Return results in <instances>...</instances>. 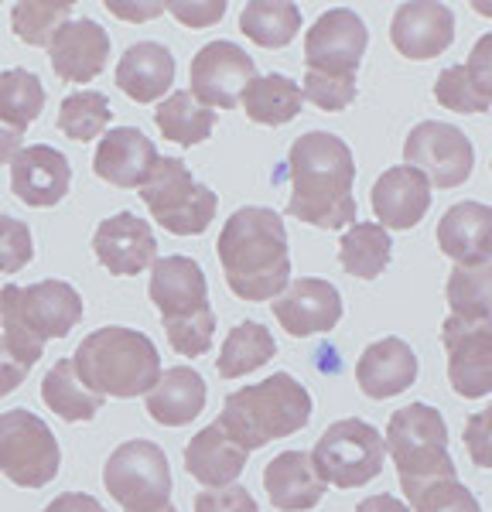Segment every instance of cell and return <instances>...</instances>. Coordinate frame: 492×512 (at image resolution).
<instances>
[{
  "mask_svg": "<svg viewBox=\"0 0 492 512\" xmlns=\"http://www.w3.org/2000/svg\"><path fill=\"white\" fill-rule=\"evenodd\" d=\"M284 175L291 181L287 216L318 229H349L356 219V161L342 137L308 130L287 151Z\"/></svg>",
  "mask_w": 492,
  "mask_h": 512,
  "instance_id": "6da1fadb",
  "label": "cell"
},
{
  "mask_svg": "<svg viewBox=\"0 0 492 512\" xmlns=\"http://www.w3.org/2000/svg\"><path fill=\"white\" fill-rule=\"evenodd\" d=\"M226 284L240 301H274L291 284V253L281 216L264 205H246L226 219L216 243Z\"/></svg>",
  "mask_w": 492,
  "mask_h": 512,
  "instance_id": "7a4b0ae2",
  "label": "cell"
},
{
  "mask_svg": "<svg viewBox=\"0 0 492 512\" xmlns=\"http://www.w3.org/2000/svg\"><path fill=\"white\" fill-rule=\"evenodd\" d=\"M72 369L82 379V386L103 400L106 396H117V400L147 396L164 373L151 338L120 325L100 328L82 338L72 355Z\"/></svg>",
  "mask_w": 492,
  "mask_h": 512,
  "instance_id": "3957f363",
  "label": "cell"
},
{
  "mask_svg": "<svg viewBox=\"0 0 492 512\" xmlns=\"http://www.w3.org/2000/svg\"><path fill=\"white\" fill-rule=\"evenodd\" d=\"M311 420V396L305 386L287 373L267 376L257 386H243V390L226 396V407L216 424L233 437L240 448L260 451L270 441L298 434Z\"/></svg>",
  "mask_w": 492,
  "mask_h": 512,
  "instance_id": "277c9868",
  "label": "cell"
},
{
  "mask_svg": "<svg viewBox=\"0 0 492 512\" xmlns=\"http://www.w3.org/2000/svg\"><path fill=\"white\" fill-rule=\"evenodd\" d=\"M147 294L158 304L161 325L171 349L185 359L205 355L216 338V315L209 304V284L192 256H164L154 260Z\"/></svg>",
  "mask_w": 492,
  "mask_h": 512,
  "instance_id": "5b68a950",
  "label": "cell"
},
{
  "mask_svg": "<svg viewBox=\"0 0 492 512\" xmlns=\"http://www.w3.org/2000/svg\"><path fill=\"white\" fill-rule=\"evenodd\" d=\"M387 454L397 465L400 489L414 506L424 492L441 482H455V461L448 454V424L428 403H410L387 424Z\"/></svg>",
  "mask_w": 492,
  "mask_h": 512,
  "instance_id": "8992f818",
  "label": "cell"
},
{
  "mask_svg": "<svg viewBox=\"0 0 492 512\" xmlns=\"http://www.w3.org/2000/svg\"><path fill=\"white\" fill-rule=\"evenodd\" d=\"M82 321V297L65 280L7 284L0 291V325L4 335L24 352L41 359L48 338H65Z\"/></svg>",
  "mask_w": 492,
  "mask_h": 512,
  "instance_id": "52a82bcc",
  "label": "cell"
},
{
  "mask_svg": "<svg viewBox=\"0 0 492 512\" xmlns=\"http://www.w3.org/2000/svg\"><path fill=\"white\" fill-rule=\"evenodd\" d=\"M141 198L158 226L175 236H202L216 219V195L192 178L182 158H158L141 185Z\"/></svg>",
  "mask_w": 492,
  "mask_h": 512,
  "instance_id": "ba28073f",
  "label": "cell"
},
{
  "mask_svg": "<svg viewBox=\"0 0 492 512\" xmlns=\"http://www.w3.org/2000/svg\"><path fill=\"white\" fill-rule=\"evenodd\" d=\"M383 434L373 424L359 417L335 420L328 431L318 437L315 451H311V465L318 478L335 489H359V485L373 482L383 472Z\"/></svg>",
  "mask_w": 492,
  "mask_h": 512,
  "instance_id": "9c48e42d",
  "label": "cell"
},
{
  "mask_svg": "<svg viewBox=\"0 0 492 512\" xmlns=\"http://www.w3.org/2000/svg\"><path fill=\"white\" fill-rule=\"evenodd\" d=\"M62 465V451L48 424L31 410L0 414V475L21 489H45Z\"/></svg>",
  "mask_w": 492,
  "mask_h": 512,
  "instance_id": "30bf717a",
  "label": "cell"
},
{
  "mask_svg": "<svg viewBox=\"0 0 492 512\" xmlns=\"http://www.w3.org/2000/svg\"><path fill=\"white\" fill-rule=\"evenodd\" d=\"M103 485L127 512H158L171 499V468L154 441H127L106 458Z\"/></svg>",
  "mask_w": 492,
  "mask_h": 512,
  "instance_id": "8fae6325",
  "label": "cell"
},
{
  "mask_svg": "<svg viewBox=\"0 0 492 512\" xmlns=\"http://www.w3.org/2000/svg\"><path fill=\"white\" fill-rule=\"evenodd\" d=\"M404 164L421 171L431 188H458L472 178L475 147L451 123L424 120L404 140Z\"/></svg>",
  "mask_w": 492,
  "mask_h": 512,
  "instance_id": "7c38bea8",
  "label": "cell"
},
{
  "mask_svg": "<svg viewBox=\"0 0 492 512\" xmlns=\"http://www.w3.org/2000/svg\"><path fill=\"white\" fill-rule=\"evenodd\" d=\"M369 31L366 21L349 7H332V11L318 14V21L305 35V65L308 72H322V76H356L359 62L366 55Z\"/></svg>",
  "mask_w": 492,
  "mask_h": 512,
  "instance_id": "4fadbf2b",
  "label": "cell"
},
{
  "mask_svg": "<svg viewBox=\"0 0 492 512\" xmlns=\"http://www.w3.org/2000/svg\"><path fill=\"white\" fill-rule=\"evenodd\" d=\"M257 79V65L236 41H209L199 48L188 69V93L209 110H233L240 106L246 86Z\"/></svg>",
  "mask_w": 492,
  "mask_h": 512,
  "instance_id": "5bb4252c",
  "label": "cell"
},
{
  "mask_svg": "<svg viewBox=\"0 0 492 512\" xmlns=\"http://www.w3.org/2000/svg\"><path fill=\"white\" fill-rule=\"evenodd\" d=\"M441 345L448 352V379L451 390L465 400H482L492 393V318L489 321H462L445 318L441 325Z\"/></svg>",
  "mask_w": 492,
  "mask_h": 512,
  "instance_id": "9a60e30c",
  "label": "cell"
},
{
  "mask_svg": "<svg viewBox=\"0 0 492 512\" xmlns=\"http://www.w3.org/2000/svg\"><path fill=\"white\" fill-rule=\"evenodd\" d=\"M274 318L281 321V328L294 338H311L332 332L342 321V294L335 284L318 277H301L291 280L281 294L274 297Z\"/></svg>",
  "mask_w": 492,
  "mask_h": 512,
  "instance_id": "2e32d148",
  "label": "cell"
},
{
  "mask_svg": "<svg viewBox=\"0 0 492 512\" xmlns=\"http://www.w3.org/2000/svg\"><path fill=\"white\" fill-rule=\"evenodd\" d=\"M390 41L410 62L438 59L455 41V14H451V7L438 4V0L400 4L390 21Z\"/></svg>",
  "mask_w": 492,
  "mask_h": 512,
  "instance_id": "e0dca14e",
  "label": "cell"
},
{
  "mask_svg": "<svg viewBox=\"0 0 492 512\" xmlns=\"http://www.w3.org/2000/svg\"><path fill=\"white\" fill-rule=\"evenodd\" d=\"M93 253L113 277H134L154 267L158 239H154L151 226L137 219L134 212H117V216L100 222L93 236Z\"/></svg>",
  "mask_w": 492,
  "mask_h": 512,
  "instance_id": "ac0fdd59",
  "label": "cell"
},
{
  "mask_svg": "<svg viewBox=\"0 0 492 512\" xmlns=\"http://www.w3.org/2000/svg\"><path fill=\"white\" fill-rule=\"evenodd\" d=\"M48 59L62 82H93L110 62V35L93 18L65 21L48 45Z\"/></svg>",
  "mask_w": 492,
  "mask_h": 512,
  "instance_id": "d6986e66",
  "label": "cell"
},
{
  "mask_svg": "<svg viewBox=\"0 0 492 512\" xmlns=\"http://www.w3.org/2000/svg\"><path fill=\"white\" fill-rule=\"evenodd\" d=\"M72 168L62 151L48 144L21 147L18 158L11 161V188L24 205L35 209H52L69 192Z\"/></svg>",
  "mask_w": 492,
  "mask_h": 512,
  "instance_id": "ffe728a7",
  "label": "cell"
},
{
  "mask_svg": "<svg viewBox=\"0 0 492 512\" xmlns=\"http://www.w3.org/2000/svg\"><path fill=\"white\" fill-rule=\"evenodd\" d=\"M373 216L383 229H414L431 209V185L410 164L387 168L373 185Z\"/></svg>",
  "mask_w": 492,
  "mask_h": 512,
  "instance_id": "44dd1931",
  "label": "cell"
},
{
  "mask_svg": "<svg viewBox=\"0 0 492 512\" xmlns=\"http://www.w3.org/2000/svg\"><path fill=\"white\" fill-rule=\"evenodd\" d=\"M417 379V355L397 335L373 342L356 362V383L369 400H390L400 396Z\"/></svg>",
  "mask_w": 492,
  "mask_h": 512,
  "instance_id": "7402d4cb",
  "label": "cell"
},
{
  "mask_svg": "<svg viewBox=\"0 0 492 512\" xmlns=\"http://www.w3.org/2000/svg\"><path fill=\"white\" fill-rule=\"evenodd\" d=\"M154 161H158L154 140H147L137 127H117L103 134L93 158V171L96 178L110 181L117 188H141L151 175Z\"/></svg>",
  "mask_w": 492,
  "mask_h": 512,
  "instance_id": "603a6c76",
  "label": "cell"
},
{
  "mask_svg": "<svg viewBox=\"0 0 492 512\" xmlns=\"http://www.w3.org/2000/svg\"><path fill=\"white\" fill-rule=\"evenodd\" d=\"M438 250L455 263L492 260V205L458 202L438 222Z\"/></svg>",
  "mask_w": 492,
  "mask_h": 512,
  "instance_id": "cb8c5ba5",
  "label": "cell"
},
{
  "mask_svg": "<svg viewBox=\"0 0 492 512\" xmlns=\"http://www.w3.org/2000/svg\"><path fill=\"white\" fill-rule=\"evenodd\" d=\"M264 489L274 509L308 512L322 502L328 485L318 478L308 451H284L264 468Z\"/></svg>",
  "mask_w": 492,
  "mask_h": 512,
  "instance_id": "d4e9b609",
  "label": "cell"
},
{
  "mask_svg": "<svg viewBox=\"0 0 492 512\" xmlns=\"http://www.w3.org/2000/svg\"><path fill=\"white\" fill-rule=\"evenodd\" d=\"M175 82V59L158 41H137L117 62V86L134 103H158Z\"/></svg>",
  "mask_w": 492,
  "mask_h": 512,
  "instance_id": "484cf974",
  "label": "cell"
},
{
  "mask_svg": "<svg viewBox=\"0 0 492 512\" xmlns=\"http://www.w3.org/2000/svg\"><path fill=\"white\" fill-rule=\"evenodd\" d=\"M246 454L240 444L229 437L219 424H209L188 441L185 448V468L195 482L209 485V489H226L246 468Z\"/></svg>",
  "mask_w": 492,
  "mask_h": 512,
  "instance_id": "4316f807",
  "label": "cell"
},
{
  "mask_svg": "<svg viewBox=\"0 0 492 512\" xmlns=\"http://www.w3.org/2000/svg\"><path fill=\"white\" fill-rule=\"evenodd\" d=\"M147 414L164 427H185L205 410V379L192 366L164 369L154 390L144 396Z\"/></svg>",
  "mask_w": 492,
  "mask_h": 512,
  "instance_id": "83f0119b",
  "label": "cell"
},
{
  "mask_svg": "<svg viewBox=\"0 0 492 512\" xmlns=\"http://www.w3.org/2000/svg\"><path fill=\"white\" fill-rule=\"evenodd\" d=\"M301 103H305V96H301L298 82L277 76V72L257 76L240 96L243 113L253 123H260V127H284V123H291L301 113Z\"/></svg>",
  "mask_w": 492,
  "mask_h": 512,
  "instance_id": "f1b7e54d",
  "label": "cell"
},
{
  "mask_svg": "<svg viewBox=\"0 0 492 512\" xmlns=\"http://www.w3.org/2000/svg\"><path fill=\"white\" fill-rule=\"evenodd\" d=\"M393 243L380 222H352L339 239L342 270L359 280H376L390 267Z\"/></svg>",
  "mask_w": 492,
  "mask_h": 512,
  "instance_id": "f546056e",
  "label": "cell"
},
{
  "mask_svg": "<svg viewBox=\"0 0 492 512\" xmlns=\"http://www.w3.org/2000/svg\"><path fill=\"white\" fill-rule=\"evenodd\" d=\"M41 400L52 414H59L69 424H79V420H93L103 407V396H96L93 390L82 386V379L72 369V359L55 362L52 369L41 379Z\"/></svg>",
  "mask_w": 492,
  "mask_h": 512,
  "instance_id": "4dcf8cb0",
  "label": "cell"
},
{
  "mask_svg": "<svg viewBox=\"0 0 492 512\" xmlns=\"http://www.w3.org/2000/svg\"><path fill=\"white\" fill-rule=\"evenodd\" d=\"M445 297H448L451 318L489 321L492 318V260L455 263L448 274Z\"/></svg>",
  "mask_w": 492,
  "mask_h": 512,
  "instance_id": "1f68e13d",
  "label": "cell"
},
{
  "mask_svg": "<svg viewBox=\"0 0 492 512\" xmlns=\"http://www.w3.org/2000/svg\"><path fill=\"white\" fill-rule=\"evenodd\" d=\"M274 355H277L274 335H270L264 325H257V321H243V325H236L233 332L226 335L223 352H219V359H216V369L223 379H240L246 373L264 369Z\"/></svg>",
  "mask_w": 492,
  "mask_h": 512,
  "instance_id": "d6a6232c",
  "label": "cell"
},
{
  "mask_svg": "<svg viewBox=\"0 0 492 512\" xmlns=\"http://www.w3.org/2000/svg\"><path fill=\"white\" fill-rule=\"evenodd\" d=\"M240 31L260 48H284L301 31V7L287 0H257L240 14Z\"/></svg>",
  "mask_w": 492,
  "mask_h": 512,
  "instance_id": "836d02e7",
  "label": "cell"
},
{
  "mask_svg": "<svg viewBox=\"0 0 492 512\" xmlns=\"http://www.w3.org/2000/svg\"><path fill=\"white\" fill-rule=\"evenodd\" d=\"M154 123L164 134V140H175L182 147H195L202 140H209L212 127H216V113L209 106H202L188 89H178L171 93L154 113Z\"/></svg>",
  "mask_w": 492,
  "mask_h": 512,
  "instance_id": "e575fe53",
  "label": "cell"
},
{
  "mask_svg": "<svg viewBox=\"0 0 492 512\" xmlns=\"http://www.w3.org/2000/svg\"><path fill=\"white\" fill-rule=\"evenodd\" d=\"M41 106H45V89L41 79L28 69H7L0 72V120L7 127L21 130L38 120Z\"/></svg>",
  "mask_w": 492,
  "mask_h": 512,
  "instance_id": "d590c367",
  "label": "cell"
},
{
  "mask_svg": "<svg viewBox=\"0 0 492 512\" xmlns=\"http://www.w3.org/2000/svg\"><path fill=\"white\" fill-rule=\"evenodd\" d=\"M69 14H72L69 0H21L11 11V28L24 45L48 48L55 31L69 21Z\"/></svg>",
  "mask_w": 492,
  "mask_h": 512,
  "instance_id": "8d00e7d4",
  "label": "cell"
},
{
  "mask_svg": "<svg viewBox=\"0 0 492 512\" xmlns=\"http://www.w3.org/2000/svg\"><path fill=\"white\" fill-rule=\"evenodd\" d=\"M110 123V99L103 93H93V89H82V93H72L62 99L59 110V130L76 144H86V140H96Z\"/></svg>",
  "mask_w": 492,
  "mask_h": 512,
  "instance_id": "74e56055",
  "label": "cell"
},
{
  "mask_svg": "<svg viewBox=\"0 0 492 512\" xmlns=\"http://www.w3.org/2000/svg\"><path fill=\"white\" fill-rule=\"evenodd\" d=\"M434 99H438L445 110L465 113V117L489 110V103L475 93V86L469 82V76H465V65H448V69L441 72L438 82H434Z\"/></svg>",
  "mask_w": 492,
  "mask_h": 512,
  "instance_id": "f35d334b",
  "label": "cell"
},
{
  "mask_svg": "<svg viewBox=\"0 0 492 512\" xmlns=\"http://www.w3.org/2000/svg\"><path fill=\"white\" fill-rule=\"evenodd\" d=\"M301 96L308 103H315L318 110L325 113H339L356 99V76L342 79V76H322V72H308L305 86H301Z\"/></svg>",
  "mask_w": 492,
  "mask_h": 512,
  "instance_id": "ab89813d",
  "label": "cell"
},
{
  "mask_svg": "<svg viewBox=\"0 0 492 512\" xmlns=\"http://www.w3.org/2000/svg\"><path fill=\"white\" fill-rule=\"evenodd\" d=\"M35 256L28 222L14 216H0V274H18Z\"/></svg>",
  "mask_w": 492,
  "mask_h": 512,
  "instance_id": "60d3db41",
  "label": "cell"
},
{
  "mask_svg": "<svg viewBox=\"0 0 492 512\" xmlns=\"http://www.w3.org/2000/svg\"><path fill=\"white\" fill-rule=\"evenodd\" d=\"M410 512H482L479 499L465 489L462 482H441L421 495V499L410 506Z\"/></svg>",
  "mask_w": 492,
  "mask_h": 512,
  "instance_id": "b9f144b4",
  "label": "cell"
},
{
  "mask_svg": "<svg viewBox=\"0 0 492 512\" xmlns=\"http://www.w3.org/2000/svg\"><path fill=\"white\" fill-rule=\"evenodd\" d=\"M35 355L24 352L21 345H14L7 335H0V396L14 393L28 379L31 366H35Z\"/></svg>",
  "mask_w": 492,
  "mask_h": 512,
  "instance_id": "7bdbcfd3",
  "label": "cell"
},
{
  "mask_svg": "<svg viewBox=\"0 0 492 512\" xmlns=\"http://www.w3.org/2000/svg\"><path fill=\"white\" fill-rule=\"evenodd\" d=\"M462 437H465V451H469V458L479 468L492 472V407L479 410V414H472L469 420H465Z\"/></svg>",
  "mask_w": 492,
  "mask_h": 512,
  "instance_id": "ee69618b",
  "label": "cell"
},
{
  "mask_svg": "<svg viewBox=\"0 0 492 512\" xmlns=\"http://www.w3.org/2000/svg\"><path fill=\"white\" fill-rule=\"evenodd\" d=\"M195 512H260V506L243 485H226V489H205L195 495Z\"/></svg>",
  "mask_w": 492,
  "mask_h": 512,
  "instance_id": "f6af8a7d",
  "label": "cell"
},
{
  "mask_svg": "<svg viewBox=\"0 0 492 512\" xmlns=\"http://www.w3.org/2000/svg\"><path fill=\"white\" fill-rule=\"evenodd\" d=\"M164 11L182 21L185 28H212V24L223 21L226 4L223 0H199V4H192V0H175V4H164Z\"/></svg>",
  "mask_w": 492,
  "mask_h": 512,
  "instance_id": "bcb514c9",
  "label": "cell"
},
{
  "mask_svg": "<svg viewBox=\"0 0 492 512\" xmlns=\"http://www.w3.org/2000/svg\"><path fill=\"white\" fill-rule=\"evenodd\" d=\"M465 76H469V82L475 86V93L492 106V31L475 41L469 62H465Z\"/></svg>",
  "mask_w": 492,
  "mask_h": 512,
  "instance_id": "7dc6e473",
  "label": "cell"
},
{
  "mask_svg": "<svg viewBox=\"0 0 492 512\" xmlns=\"http://www.w3.org/2000/svg\"><path fill=\"white\" fill-rule=\"evenodd\" d=\"M45 512H106V509L86 492H65V495H59V499L48 502Z\"/></svg>",
  "mask_w": 492,
  "mask_h": 512,
  "instance_id": "c3c4849f",
  "label": "cell"
},
{
  "mask_svg": "<svg viewBox=\"0 0 492 512\" xmlns=\"http://www.w3.org/2000/svg\"><path fill=\"white\" fill-rule=\"evenodd\" d=\"M106 11L117 14V18L123 21H147V18H158V14L164 11V4H130V0H110L106 4Z\"/></svg>",
  "mask_w": 492,
  "mask_h": 512,
  "instance_id": "681fc988",
  "label": "cell"
},
{
  "mask_svg": "<svg viewBox=\"0 0 492 512\" xmlns=\"http://www.w3.org/2000/svg\"><path fill=\"white\" fill-rule=\"evenodd\" d=\"M21 130H14V127H7L4 120H0V164H11L14 158H18V151H21Z\"/></svg>",
  "mask_w": 492,
  "mask_h": 512,
  "instance_id": "f907efd6",
  "label": "cell"
},
{
  "mask_svg": "<svg viewBox=\"0 0 492 512\" xmlns=\"http://www.w3.org/2000/svg\"><path fill=\"white\" fill-rule=\"evenodd\" d=\"M356 512H410V506L393 499V495H369V499L359 502Z\"/></svg>",
  "mask_w": 492,
  "mask_h": 512,
  "instance_id": "816d5d0a",
  "label": "cell"
},
{
  "mask_svg": "<svg viewBox=\"0 0 492 512\" xmlns=\"http://www.w3.org/2000/svg\"><path fill=\"white\" fill-rule=\"evenodd\" d=\"M472 7L479 14H486V18H492V4H489V0H472Z\"/></svg>",
  "mask_w": 492,
  "mask_h": 512,
  "instance_id": "f5cc1de1",
  "label": "cell"
},
{
  "mask_svg": "<svg viewBox=\"0 0 492 512\" xmlns=\"http://www.w3.org/2000/svg\"><path fill=\"white\" fill-rule=\"evenodd\" d=\"M158 512H175V506H171V502H168V506H164V509H158Z\"/></svg>",
  "mask_w": 492,
  "mask_h": 512,
  "instance_id": "db71d44e",
  "label": "cell"
},
{
  "mask_svg": "<svg viewBox=\"0 0 492 512\" xmlns=\"http://www.w3.org/2000/svg\"><path fill=\"white\" fill-rule=\"evenodd\" d=\"M489 168H492V164H489Z\"/></svg>",
  "mask_w": 492,
  "mask_h": 512,
  "instance_id": "11a10c76",
  "label": "cell"
}]
</instances>
